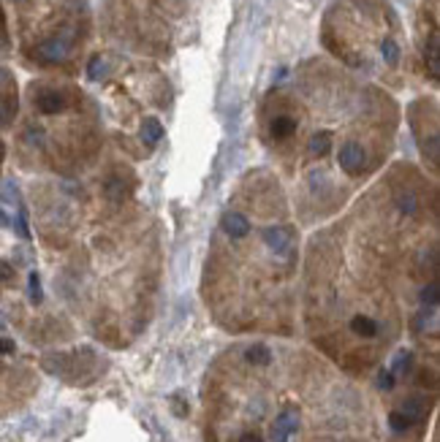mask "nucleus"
<instances>
[{"label": "nucleus", "mask_w": 440, "mask_h": 442, "mask_svg": "<svg viewBox=\"0 0 440 442\" xmlns=\"http://www.w3.org/2000/svg\"><path fill=\"white\" fill-rule=\"evenodd\" d=\"M71 49H74V30H63L58 35L44 38L33 49V58L41 60V63H63L65 58L71 55Z\"/></svg>", "instance_id": "nucleus-1"}, {"label": "nucleus", "mask_w": 440, "mask_h": 442, "mask_svg": "<svg viewBox=\"0 0 440 442\" xmlns=\"http://www.w3.org/2000/svg\"><path fill=\"white\" fill-rule=\"evenodd\" d=\"M340 168L350 174V177H356V174H362L364 171V163H367V155H364V150H362V144H356V141H346L343 147H340Z\"/></svg>", "instance_id": "nucleus-2"}, {"label": "nucleus", "mask_w": 440, "mask_h": 442, "mask_svg": "<svg viewBox=\"0 0 440 442\" xmlns=\"http://www.w3.org/2000/svg\"><path fill=\"white\" fill-rule=\"evenodd\" d=\"M264 245L272 253L285 255L291 250V245H294V228H288V225H269L264 231Z\"/></svg>", "instance_id": "nucleus-3"}, {"label": "nucleus", "mask_w": 440, "mask_h": 442, "mask_svg": "<svg viewBox=\"0 0 440 442\" xmlns=\"http://www.w3.org/2000/svg\"><path fill=\"white\" fill-rule=\"evenodd\" d=\"M299 429V410L296 407H285L272 426V442H288V437Z\"/></svg>", "instance_id": "nucleus-4"}, {"label": "nucleus", "mask_w": 440, "mask_h": 442, "mask_svg": "<svg viewBox=\"0 0 440 442\" xmlns=\"http://www.w3.org/2000/svg\"><path fill=\"white\" fill-rule=\"evenodd\" d=\"M68 95L63 90H41V93L35 95V109L41 112V114H60L68 109Z\"/></svg>", "instance_id": "nucleus-5"}, {"label": "nucleus", "mask_w": 440, "mask_h": 442, "mask_svg": "<svg viewBox=\"0 0 440 442\" xmlns=\"http://www.w3.org/2000/svg\"><path fill=\"white\" fill-rule=\"evenodd\" d=\"M220 228H223L231 239H245V236L251 233V220H248L245 215H239V212H226V215L220 218Z\"/></svg>", "instance_id": "nucleus-6"}, {"label": "nucleus", "mask_w": 440, "mask_h": 442, "mask_svg": "<svg viewBox=\"0 0 440 442\" xmlns=\"http://www.w3.org/2000/svg\"><path fill=\"white\" fill-rule=\"evenodd\" d=\"M350 331H353L356 337H362V339H373V337H378L380 326H378V320H373V317L356 315V317H350Z\"/></svg>", "instance_id": "nucleus-7"}, {"label": "nucleus", "mask_w": 440, "mask_h": 442, "mask_svg": "<svg viewBox=\"0 0 440 442\" xmlns=\"http://www.w3.org/2000/svg\"><path fill=\"white\" fill-rule=\"evenodd\" d=\"M296 117H291V114H280V117H275L272 123H269V133H272V139H288V136H294L296 133Z\"/></svg>", "instance_id": "nucleus-8"}, {"label": "nucleus", "mask_w": 440, "mask_h": 442, "mask_svg": "<svg viewBox=\"0 0 440 442\" xmlns=\"http://www.w3.org/2000/svg\"><path fill=\"white\" fill-rule=\"evenodd\" d=\"M400 412L408 418L410 423H418V421L427 415V399H421V396H410V399L403 402Z\"/></svg>", "instance_id": "nucleus-9"}, {"label": "nucleus", "mask_w": 440, "mask_h": 442, "mask_svg": "<svg viewBox=\"0 0 440 442\" xmlns=\"http://www.w3.org/2000/svg\"><path fill=\"white\" fill-rule=\"evenodd\" d=\"M394 204H397V209L403 212V215H418V209H421V204H418V198H416V193H410V190H397V195H394Z\"/></svg>", "instance_id": "nucleus-10"}, {"label": "nucleus", "mask_w": 440, "mask_h": 442, "mask_svg": "<svg viewBox=\"0 0 440 442\" xmlns=\"http://www.w3.org/2000/svg\"><path fill=\"white\" fill-rule=\"evenodd\" d=\"M424 63L430 68V73H432V79H438L440 76V60H438V33H432L430 35V41H427V46H424Z\"/></svg>", "instance_id": "nucleus-11"}, {"label": "nucleus", "mask_w": 440, "mask_h": 442, "mask_svg": "<svg viewBox=\"0 0 440 442\" xmlns=\"http://www.w3.org/2000/svg\"><path fill=\"white\" fill-rule=\"evenodd\" d=\"M410 369H413V353H410V350H400V353L394 355L389 372H391L394 378H405V375H410Z\"/></svg>", "instance_id": "nucleus-12"}, {"label": "nucleus", "mask_w": 440, "mask_h": 442, "mask_svg": "<svg viewBox=\"0 0 440 442\" xmlns=\"http://www.w3.org/2000/svg\"><path fill=\"white\" fill-rule=\"evenodd\" d=\"M160 139H163V125L158 123L155 117H147V120L142 123V141L153 147V144H158Z\"/></svg>", "instance_id": "nucleus-13"}, {"label": "nucleus", "mask_w": 440, "mask_h": 442, "mask_svg": "<svg viewBox=\"0 0 440 442\" xmlns=\"http://www.w3.org/2000/svg\"><path fill=\"white\" fill-rule=\"evenodd\" d=\"M245 358L251 361L253 366H269L272 364V350L266 345H251L245 350Z\"/></svg>", "instance_id": "nucleus-14"}, {"label": "nucleus", "mask_w": 440, "mask_h": 442, "mask_svg": "<svg viewBox=\"0 0 440 442\" xmlns=\"http://www.w3.org/2000/svg\"><path fill=\"white\" fill-rule=\"evenodd\" d=\"M329 147H332V133H326V130L315 133L313 139H310V144H307L310 155H315V158H323L329 152Z\"/></svg>", "instance_id": "nucleus-15"}, {"label": "nucleus", "mask_w": 440, "mask_h": 442, "mask_svg": "<svg viewBox=\"0 0 440 442\" xmlns=\"http://www.w3.org/2000/svg\"><path fill=\"white\" fill-rule=\"evenodd\" d=\"M17 114V98L14 95H0V127L8 125Z\"/></svg>", "instance_id": "nucleus-16"}, {"label": "nucleus", "mask_w": 440, "mask_h": 442, "mask_svg": "<svg viewBox=\"0 0 440 442\" xmlns=\"http://www.w3.org/2000/svg\"><path fill=\"white\" fill-rule=\"evenodd\" d=\"M0 198H3L6 204H11L14 209H19V206H22V195H19V188H17V182H14V179L3 182V188H0Z\"/></svg>", "instance_id": "nucleus-17"}, {"label": "nucleus", "mask_w": 440, "mask_h": 442, "mask_svg": "<svg viewBox=\"0 0 440 442\" xmlns=\"http://www.w3.org/2000/svg\"><path fill=\"white\" fill-rule=\"evenodd\" d=\"M17 215L11 218V225L17 228V233L22 236V239H31V225H28V209H25V204L19 206V209H14Z\"/></svg>", "instance_id": "nucleus-18"}, {"label": "nucleus", "mask_w": 440, "mask_h": 442, "mask_svg": "<svg viewBox=\"0 0 440 442\" xmlns=\"http://www.w3.org/2000/svg\"><path fill=\"white\" fill-rule=\"evenodd\" d=\"M126 185H123V179L120 177H109V182H106V188H103V193H106V198L109 201H115V204H120L123 198H126Z\"/></svg>", "instance_id": "nucleus-19"}, {"label": "nucleus", "mask_w": 440, "mask_h": 442, "mask_svg": "<svg viewBox=\"0 0 440 442\" xmlns=\"http://www.w3.org/2000/svg\"><path fill=\"white\" fill-rule=\"evenodd\" d=\"M380 55H383V60H386L389 65L400 63V46H397V41H394V38H383V44H380Z\"/></svg>", "instance_id": "nucleus-20"}, {"label": "nucleus", "mask_w": 440, "mask_h": 442, "mask_svg": "<svg viewBox=\"0 0 440 442\" xmlns=\"http://www.w3.org/2000/svg\"><path fill=\"white\" fill-rule=\"evenodd\" d=\"M28 296H31L33 304H41L44 301V288H41V274L31 272L28 274Z\"/></svg>", "instance_id": "nucleus-21"}, {"label": "nucleus", "mask_w": 440, "mask_h": 442, "mask_svg": "<svg viewBox=\"0 0 440 442\" xmlns=\"http://www.w3.org/2000/svg\"><path fill=\"white\" fill-rule=\"evenodd\" d=\"M421 304L424 307H438V299H440V288H438V283H430L424 290H421Z\"/></svg>", "instance_id": "nucleus-22"}, {"label": "nucleus", "mask_w": 440, "mask_h": 442, "mask_svg": "<svg viewBox=\"0 0 440 442\" xmlns=\"http://www.w3.org/2000/svg\"><path fill=\"white\" fill-rule=\"evenodd\" d=\"M389 426H391V432H397V434H403V432H408L410 426H413V423H410L408 418H405V415H403V412L400 410H394L391 412V415H389Z\"/></svg>", "instance_id": "nucleus-23"}, {"label": "nucleus", "mask_w": 440, "mask_h": 442, "mask_svg": "<svg viewBox=\"0 0 440 442\" xmlns=\"http://www.w3.org/2000/svg\"><path fill=\"white\" fill-rule=\"evenodd\" d=\"M103 58L101 55H95V58H90V63H87V76L90 79H101V73H103Z\"/></svg>", "instance_id": "nucleus-24"}, {"label": "nucleus", "mask_w": 440, "mask_h": 442, "mask_svg": "<svg viewBox=\"0 0 440 442\" xmlns=\"http://www.w3.org/2000/svg\"><path fill=\"white\" fill-rule=\"evenodd\" d=\"M378 385H380L383 391H391V388H394V375H391L389 369H380V372H378Z\"/></svg>", "instance_id": "nucleus-25"}, {"label": "nucleus", "mask_w": 440, "mask_h": 442, "mask_svg": "<svg viewBox=\"0 0 440 442\" xmlns=\"http://www.w3.org/2000/svg\"><path fill=\"white\" fill-rule=\"evenodd\" d=\"M11 277H14V269H11V263L0 260V283H8Z\"/></svg>", "instance_id": "nucleus-26"}, {"label": "nucleus", "mask_w": 440, "mask_h": 442, "mask_svg": "<svg viewBox=\"0 0 440 442\" xmlns=\"http://www.w3.org/2000/svg\"><path fill=\"white\" fill-rule=\"evenodd\" d=\"M14 350H17V345H14V339H8V337H0V353L11 355Z\"/></svg>", "instance_id": "nucleus-27"}, {"label": "nucleus", "mask_w": 440, "mask_h": 442, "mask_svg": "<svg viewBox=\"0 0 440 442\" xmlns=\"http://www.w3.org/2000/svg\"><path fill=\"white\" fill-rule=\"evenodd\" d=\"M239 442H264V437H261L258 432H245V434L239 437Z\"/></svg>", "instance_id": "nucleus-28"}, {"label": "nucleus", "mask_w": 440, "mask_h": 442, "mask_svg": "<svg viewBox=\"0 0 440 442\" xmlns=\"http://www.w3.org/2000/svg\"><path fill=\"white\" fill-rule=\"evenodd\" d=\"M0 225H3V228H8V225H11V215H6V209H3V206H0Z\"/></svg>", "instance_id": "nucleus-29"}, {"label": "nucleus", "mask_w": 440, "mask_h": 442, "mask_svg": "<svg viewBox=\"0 0 440 442\" xmlns=\"http://www.w3.org/2000/svg\"><path fill=\"white\" fill-rule=\"evenodd\" d=\"M8 82V71L6 68H0V85H6Z\"/></svg>", "instance_id": "nucleus-30"}, {"label": "nucleus", "mask_w": 440, "mask_h": 442, "mask_svg": "<svg viewBox=\"0 0 440 442\" xmlns=\"http://www.w3.org/2000/svg\"><path fill=\"white\" fill-rule=\"evenodd\" d=\"M3 328H6V320H3V315H0V331H3Z\"/></svg>", "instance_id": "nucleus-31"}, {"label": "nucleus", "mask_w": 440, "mask_h": 442, "mask_svg": "<svg viewBox=\"0 0 440 442\" xmlns=\"http://www.w3.org/2000/svg\"><path fill=\"white\" fill-rule=\"evenodd\" d=\"M0 160H3V144H0Z\"/></svg>", "instance_id": "nucleus-32"}]
</instances>
